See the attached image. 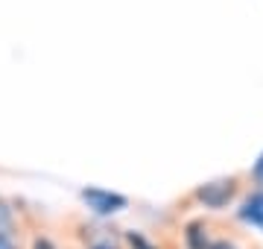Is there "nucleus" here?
<instances>
[{"mask_svg":"<svg viewBox=\"0 0 263 249\" xmlns=\"http://www.w3.org/2000/svg\"><path fill=\"white\" fill-rule=\"evenodd\" d=\"M82 202L94 214H117V211H123L129 205V200L123 193H111V191H103V188H85Z\"/></svg>","mask_w":263,"mask_h":249,"instance_id":"f03ea898","label":"nucleus"},{"mask_svg":"<svg viewBox=\"0 0 263 249\" xmlns=\"http://www.w3.org/2000/svg\"><path fill=\"white\" fill-rule=\"evenodd\" d=\"M237 217L246 223V226H254V229L263 232V188L252 191L243 200V205L237 208Z\"/></svg>","mask_w":263,"mask_h":249,"instance_id":"7ed1b4c3","label":"nucleus"},{"mask_svg":"<svg viewBox=\"0 0 263 249\" xmlns=\"http://www.w3.org/2000/svg\"><path fill=\"white\" fill-rule=\"evenodd\" d=\"M234 197H237V179H216V182L199 185L196 193H193V200L211 211L228 208V202L234 200Z\"/></svg>","mask_w":263,"mask_h":249,"instance_id":"f257e3e1","label":"nucleus"},{"mask_svg":"<svg viewBox=\"0 0 263 249\" xmlns=\"http://www.w3.org/2000/svg\"><path fill=\"white\" fill-rule=\"evenodd\" d=\"M0 235H12V208L0 200Z\"/></svg>","mask_w":263,"mask_h":249,"instance_id":"423d86ee","label":"nucleus"},{"mask_svg":"<svg viewBox=\"0 0 263 249\" xmlns=\"http://www.w3.org/2000/svg\"><path fill=\"white\" fill-rule=\"evenodd\" d=\"M211 249H237L234 243H231V240H226V238H219V240H214V246Z\"/></svg>","mask_w":263,"mask_h":249,"instance_id":"9d476101","label":"nucleus"},{"mask_svg":"<svg viewBox=\"0 0 263 249\" xmlns=\"http://www.w3.org/2000/svg\"><path fill=\"white\" fill-rule=\"evenodd\" d=\"M0 249H21V246L12 240V235H0Z\"/></svg>","mask_w":263,"mask_h":249,"instance_id":"1a4fd4ad","label":"nucleus"},{"mask_svg":"<svg viewBox=\"0 0 263 249\" xmlns=\"http://www.w3.org/2000/svg\"><path fill=\"white\" fill-rule=\"evenodd\" d=\"M252 179L257 185H263V153H260V158L254 162V167H252Z\"/></svg>","mask_w":263,"mask_h":249,"instance_id":"0eeeda50","label":"nucleus"},{"mask_svg":"<svg viewBox=\"0 0 263 249\" xmlns=\"http://www.w3.org/2000/svg\"><path fill=\"white\" fill-rule=\"evenodd\" d=\"M32 249H56V246H53V240L50 238H35L32 240Z\"/></svg>","mask_w":263,"mask_h":249,"instance_id":"6e6552de","label":"nucleus"},{"mask_svg":"<svg viewBox=\"0 0 263 249\" xmlns=\"http://www.w3.org/2000/svg\"><path fill=\"white\" fill-rule=\"evenodd\" d=\"M184 246L187 249H211L214 246L205 220H190L187 226H184Z\"/></svg>","mask_w":263,"mask_h":249,"instance_id":"20e7f679","label":"nucleus"},{"mask_svg":"<svg viewBox=\"0 0 263 249\" xmlns=\"http://www.w3.org/2000/svg\"><path fill=\"white\" fill-rule=\"evenodd\" d=\"M88 249H117V246H111V243H94V246H88Z\"/></svg>","mask_w":263,"mask_h":249,"instance_id":"9b49d317","label":"nucleus"},{"mask_svg":"<svg viewBox=\"0 0 263 249\" xmlns=\"http://www.w3.org/2000/svg\"><path fill=\"white\" fill-rule=\"evenodd\" d=\"M126 243H129L132 249H158L143 232H126Z\"/></svg>","mask_w":263,"mask_h":249,"instance_id":"39448f33","label":"nucleus"}]
</instances>
